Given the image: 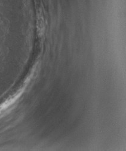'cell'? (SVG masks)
<instances>
[{
    "label": "cell",
    "mask_w": 126,
    "mask_h": 151,
    "mask_svg": "<svg viewBox=\"0 0 126 151\" xmlns=\"http://www.w3.org/2000/svg\"><path fill=\"white\" fill-rule=\"evenodd\" d=\"M21 94H22V91H19V92H17L14 96H13V97L8 99L3 104H2L1 106H0V113H1L2 111H4L7 108H8L11 104H13L17 100V99L20 97Z\"/></svg>",
    "instance_id": "obj_1"
}]
</instances>
